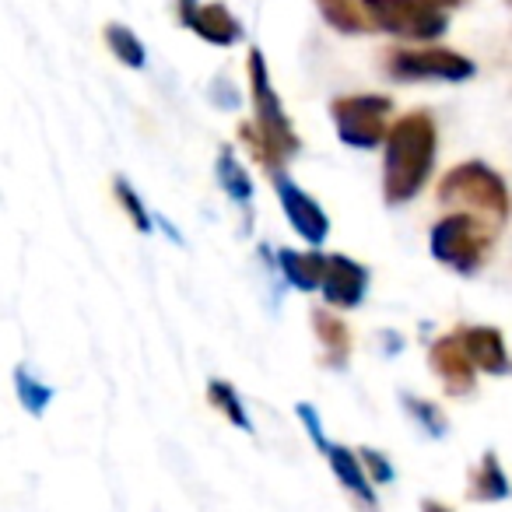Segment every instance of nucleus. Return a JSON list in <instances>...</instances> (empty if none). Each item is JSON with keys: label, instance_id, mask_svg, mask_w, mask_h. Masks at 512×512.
I'll return each instance as SVG.
<instances>
[{"label": "nucleus", "instance_id": "412c9836", "mask_svg": "<svg viewBox=\"0 0 512 512\" xmlns=\"http://www.w3.org/2000/svg\"><path fill=\"white\" fill-rule=\"evenodd\" d=\"M15 386H18V397H22L25 411H32V414H43V411H46V404L53 400V390H50V386L39 383V379L32 376L29 369H18V372H15Z\"/></svg>", "mask_w": 512, "mask_h": 512}, {"label": "nucleus", "instance_id": "aec40b11", "mask_svg": "<svg viewBox=\"0 0 512 512\" xmlns=\"http://www.w3.org/2000/svg\"><path fill=\"white\" fill-rule=\"evenodd\" d=\"M106 46L113 50V57L120 60V64H127V67H134V71H141L144 67V60H148V53H144V43L134 36V32L127 29V25H120V22H113V25H106Z\"/></svg>", "mask_w": 512, "mask_h": 512}, {"label": "nucleus", "instance_id": "dca6fc26", "mask_svg": "<svg viewBox=\"0 0 512 512\" xmlns=\"http://www.w3.org/2000/svg\"><path fill=\"white\" fill-rule=\"evenodd\" d=\"M313 330L320 337V344L327 348V365H348V355H351V330L344 320H337L334 313L327 309H316L313 313Z\"/></svg>", "mask_w": 512, "mask_h": 512}, {"label": "nucleus", "instance_id": "c85d7f7f", "mask_svg": "<svg viewBox=\"0 0 512 512\" xmlns=\"http://www.w3.org/2000/svg\"><path fill=\"white\" fill-rule=\"evenodd\" d=\"M439 4H442V8H460L463 0H439Z\"/></svg>", "mask_w": 512, "mask_h": 512}, {"label": "nucleus", "instance_id": "5701e85b", "mask_svg": "<svg viewBox=\"0 0 512 512\" xmlns=\"http://www.w3.org/2000/svg\"><path fill=\"white\" fill-rule=\"evenodd\" d=\"M404 407L411 411V418L418 421L428 435H446V418H442V411L435 404L418 400V397H404Z\"/></svg>", "mask_w": 512, "mask_h": 512}, {"label": "nucleus", "instance_id": "7ed1b4c3", "mask_svg": "<svg viewBox=\"0 0 512 512\" xmlns=\"http://www.w3.org/2000/svg\"><path fill=\"white\" fill-rule=\"evenodd\" d=\"M435 197L446 207H463V211L477 214V218H484L491 228L505 225L512 214L509 186H505V179L484 162H460L456 169H449L446 176L439 179Z\"/></svg>", "mask_w": 512, "mask_h": 512}, {"label": "nucleus", "instance_id": "ddd939ff", "mask_svg": "<svg viewBox=\"0 0 512 512\" xmlns=\"http://www.w3.org/2000/svg\"><path fill=\"white\" fill-rule=\"evenodd\" d=\"M186 29L197 32L200 39H207L211 46H235L242 39V25L225 4H200L190 15Z\"/></svg>", "mask_w": 512, "mask_h": 512}, {"label": "nucleus", "instance_id": "393cba45", "mask_svg": "<svg viewBox=\"0 0 512 512\" xmlns=\"http://www.w3.org/2000/svg\"><path fill=\"white\" fill-rule=\"evenodd\" d=\"M295 414H299L302 425L309 428V435H313L316 449H323V453H327L330 442H327V435H323V425H320V414H316V407H309V404H295Z\"/></svg>", "mask_w": 512, "mask_h": 512}, {"label": "nucleus", "instance_id": "4be33fe9", "mask_svg": "<svg viewBox=\"0 0 512 512\" xmlns=\"http://www.w3.org/2000/svg\"><path fill=\"white\" fill-rule=\"evenodd\" d=\"M113 193H116V200L123 204V211H127V218L134 221L141 232H151V218H148V207H144V200L134 193V186L127 183L123 176H116L113 179Z\"/></svg>", "mask_w": 512, "mask_h": 512}, {"label": "nucleus", "instance_id": "2eb2a0df", "mask_svg": "<svg viewBox=\"0 0 512 512\" xmlns=\"http://www.w3.org/2000/svg\"><path fill=\"white\" fill-rule=\"evenodd\" d=\"M509 477H505L502 463H498V456L484 453L481 456V467H474V474H470V488H467V498L470 502H502V498H509Z\"/></svg>", "mask_w": 512, "mask_h": 512}, {"label": "nucleus", "instance_id": "4468645a", "mask_svg": "<svg viewBox=\"0 0 512 512\" xmlns=\"http://www.w3.org/2000/svg\"><path fill=\"white\" fill-rule=\"evenodd\" d=\"M278 267L292 288H299V292H320L323 274H327V256L299 253V249H281Z\"/></svg>", "mask_w": 512, "mask_h": 512}, {"label": "nucleus", "instance_id": "a878e982", "mask_svg": "<svg viewBox=\"0 0 512 512\" xmlns=\"http://www.w3.org/2000/svg\"><path fill=\"white\" fill-rule=\"evenodd\" d=\"M211 99H214V106H225V109H235V106H239V92H235L232 81H225V78H214Z\"/></svg>", "mask_w": 512, "mask_h": 512}, {"label": "nucleus", "instance_id": "f8f14e48", "mask_svg": "<svg viewBox=\"0 0 512 512\" xmlns=\"http://www.w3.org/2000/svg\"><path fill=\"white\" fill-rule=\"evenodd\" d=\"M467 348V355L474 358V365L488 376H505L509 372V355H505V341L495 327H460L456 330Z\"/></svg>", "mask_w": 512, "mask_h": 512}, {"label": "nucleus", "instance_id": "6e6552de", "mask_svg": "<svg viewBox=\"0 0 512 512\" xmlns=\"http://www.w3.org/2000/svg\"><path fill=\"white\" fill-rule=\"evenodd\" d=\"M274 193H278L281 211H285L288 225H292L295 232L309 242V246H320V242L330 235V218L320 207V200L309 197L306 190H299L285 172H274Z\"/></svg>", "mask_w": 512, "mask_h": 512}, {"label": "nucleus", "instance_id": "f257e3e1", "mask_svg": "<svg viewBox=\"0 0 512 512\" xmlns=\"http://www.w3.org/2000/svg\"><path fill=\"white\" fill-rule=\"evenodd\" d=\"M435 120L421 109L400 116L386 134L383 155V197L390 207H400L421 193L435 165Z\"/></svg>", "mask_w": 512, "mask_h": 512}, {"label": "nucleus", "instance_id": "f03ea898", "mask_svg": "<svg viewBox=\"0 0 512 512\" xmlns=\"http://www.w3.org/2000/svg\"><path fill=\"white\" fill-rule=\"evenodd\" d=\"M249 88H253V123H239V141L249 148V155L264 169L278 172V165H285L295 151L302 148L299 134H295L292 120H288L285 106H281V95L274 92L271 74H267V60L264 53L249 50Z\"/></svg>", "mask_w": 512, "mask_h": 512}, {"label": "nucleus", "instance_id": "9b49d317", "mask_svg": "<svg viewBox=\"0 0 512 512\" xmlns=\"http://www.w3.org/2000/svg\"><path fill=\"white\" fill-rule=\"evenodd\" d=\"M327 456H330V470H334L337 481L348 488V495L358 498L369 512H379L376 491H372V477H369V470H365L362 456L351 453L348 446H330Z\"/></svg>", "mask_w": 512, "mask_h": 512}, {"label": "nucleus", "instance_id": "c756f323", "mask_svg": "<svg viewBox=\"0 0 512 512\" xmlns=\"http://www.w3.org/2000/svg\"><path fill=\"white\" fill-rule=\"evenodd\" d=\"M509 4H512V0H509Z\"/></svg>", "mask_w": 512, "mask_h": 512}, {"label": "nucleus", "instance_id": "20e7f679", "mask_svg": "<svg viewBox=\"0 0 512 512\" xmlns=\"http://www.w3.org/2000/svg\"><path fill=\"white\" fill-rule=\"evenodd\" d=\"M495 228L470 211H453L432 228L428 246L439 264L453 267L456 274H477L488 260Z\"/></svg>", "mask_w": 512, "mask_h": 512}, {"label": "nucleus", "instance_id": "6ab92c4d", "mask_svg": "<svg viewBox=\"0 0 512 512\" xmlns=\"http://www.w3.org/2000/svg\"><path fill=\"white\" fill-rule=\"evenodd\" d=\"M207 400H211L214 411L225 414L235 428H242V432H249V428H253V425H249L246 404L239 400V393H235L232 383H225V379H211V383H207Z\"/></svg>", "mask_w": 512, "mask_h": 512}, {"label": "nucleus", "instance_id": "39448f33", "mask_svg": "<svg viewBox=\"0 0 512 512\" xmlns=\"http://www.w3.org/2000/svg\"><path fill=\"white\" fill-rule=\"evenodd\" d=\"M362 4L372 29L400 39L428 43V39H439L449 25L446 8L439 0H362Z\"/></svg>", "mask_w": 512, "mask_h": 512}, {"label": "nucleus", "instance_id": "9d476101", "mask_svg": "<svg viewBox=\"0 0 512 512\" xmlns=\"http://www.w3.org/2000/svg\"><path fill=\"white\" fill-rule=\"evenodd\" d=\"M365 288H369V271L358 260L344 253L327 256V274H323V299L334 309H355L362 306Z\"/></svg>", "mask_w": 512, "mask_h": 512}, {"label": "nucleus", "instance_id": "bb28decb", "mask_svg": "<svg viewBox=\"0 0 512 512\" xmlns=\"http://www.w3.org/2000/svg\"><path fill=\"white\" fill-rule=\"evenodd\" d=\"M176 4H179V18H183V25L190 22V15H193V11L200 8L197 0H176Z\"/></svg>", "mask_w": 512, "mask_h": 512}, {"label": "nucleus", "instance_id": "423d86ee", "mask_svg": "<svg viewBox=\"0 0 512 512\" xmlns=\"http://www.w3.org/2000/svg\"><path fill=\"white\" fill-rule=\"evenodd\" d=\"M393 113V102L386 95H344V99H334L330 106V116H334L337 137H341L348 148H379L386 144V116Z\"/></svg>", "mask_w": 512, "mask_h": 512}, {"label": "nucleus", "instance_id": "f3484780", "mask_svg": "<svg viewBox=\"0 0 512 512\" xmlns=\"http://www.w3.org/2000/svg\"><path fill=\"white\" fill-rule=\"evenodd\" d=\"M316 8H320L323 22L330 29L344 32V36H362V32L372 29L362 0H316Z\"/></svg>", "mask_w": 512, "mask_h": 512}, {"label": "nucleus", "instance_id": "a211bd4d", "mask_svg": "<svg viewBox=\"0 0 512 512\" xmlns=\"http://www.w3.org/2000/svg\"><path fill=\"white\" fill-rule=\"evenodd\" d=\"M218 183L235 204H249V200H253V179H249V172L242 169V162L235 158L232 148L218 151Z\"/></svg>", "mask_w": 512, "mask_h": 512}, {"label": "nucleus", "instance_id": "0eeeda50", "mask_svg": "<svg viewBox=\"0 0 512 512\" xmlns=\"http://www.w3.org/2000/svg\"><path fill=\"white\" fill-rule=\"evenodd\" d=\"M474 60L456 50L425 46V50H393L386 57V74L397 81H467L474 78Z\"/></svg>", "mask_w": 512, "mask_h": 512}, {"label": "nucleus", "instance_id": "1a4fd4ad", "mask_svg": "<svg viewBox=\"0 0 512 512\" xmlns=\"http://www.w3.org/2000/svg\"><path fill=\"white\" fill-rule=\"evenodd\" d=\"M428 365H432V372L439 376L442 390H446L449 397H467V393H474L477 365H474V358L467 355V348H463L460 334L439 337V341L432 344V351H428Z\"/></svg>", "mask_w": 512, "mask_h": 512}, {"label": "nucleus", "instance_id": "b1692460", "mask_svg": "<svg viewBox=\"0 0 512 512\" xmlns=\"http://www.w3.org/2000/svg\"><path fill=\"white\" fill-rule=\"evenodd\" d=\"M358 456H362V463H365V470H369V477H372V484H390L393 477H397V470H393V463L386 460L379 449H358Z\"/></svg>", "mask_w": 512, "mask_h": 512}, {"label": "nucleus", "instance_id": "cd10ccee", "mask_svg": "<svg viewBox=\"0 0 512 512\" xmlns=\"http://www.w3.org/2000/svg\"><path fill=\"white\" fill-rule=\"evenodd\" d=\"M421 512H453V509H449L446 502H435V498H425V502H421Z\"/></svg>", "mask_w": 512, "mask_h": 512}]
</instances>
